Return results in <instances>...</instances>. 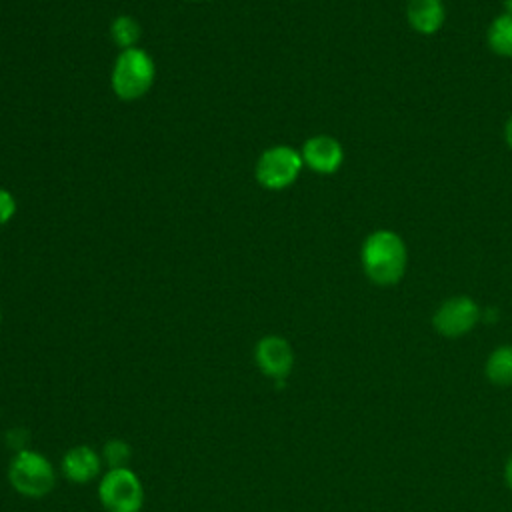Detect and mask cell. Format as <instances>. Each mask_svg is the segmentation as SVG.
<instances>
[{
    "mask_svg": "<svg viewBox=\"0 0 512 512\" xmlns=\"http://www.w3.org/2000/svg\"><path fill=\"white\" fill-rule=\"evenodd\" d=\"M488 46L496 56L512 58V14L504 12L490 22Z\"/></svg>",
    "mask_w": 512,
    "mask_h": 512,
    "instance_id": "obj_12",
    "label": "cell"
},
{
    "mask_svg": "<svg viewBox=\"0 0 512 512\" xmlns=\"http://www.w3.org/2000/svg\"><path fill=\"white\" fill-rule=\"evenodd\" d=\"M480 320H482V310L478 302L464 294L444 300L432 314V326L444 338L466 336L476 328Z\"/></svg>",
    "mask_w": 512,
    "mask_h": 512,
    "instance_id": "obj_6",
    "label": "cell"
},
{
    "mask_svg": "<svg viewBox=\"0 0 512 512\" xmlns=\"http://www.w3.org/2000/svg\"><path fill=\"white\" fill-rule=\"evenodd\" d=\"M254 360L262 374L282 384L294 368V350L286 338L268 334L256 342Z\"/></svg>",
    "mask_w": 512,
    "mask_h": 512,
    "instance_id": "obj_7",
    "label": "cell"
},
{
    "mask_svg": "<svg viewBox=\"0 0 512 512\" xmlns=\"http://www.w3.org/2000/svg\"><path fill=\"white\" fill-rule=\"evenodd\" d=\"M504 138H506V144L512 148V116L508 118V122L504 126Z\"/></svg>",
    "mask_w": 512,
    "mask_h": 512,
    "instance_id": "obj_17",
    "label": "cell"
},
{
    "mask_svg": "<svg viewBox=\"0 0 512 512\" xmlns=\"http://www.w3.org/2000/svg\"><path fill=\"white\" fill-rule=\"evenodd\" d=\"M154 78L156 64L152 56L144 48L134 46L128 50H120V54L116 56L110 74V86L120 100L132 102L142 98L152 88Z\"/></svg>",
    "mask_w": 512,
    "mask_h": 512,
    "instance_id": "obj_2",
    "label": "cell"
},
{
    "mask_svg": "<svg viewBox=\"0 0 512 512\" xmlns=\"http://www.w3.org/2000/svg\"><path fill=\"white\" fill-rule=\"evenodd\" d=\"M132 458V450L124 440H110L104 446V460L108 462L110 470L112 468H126V464Z\"/></svg>",
    "mask_w": 512,
    "mask_h": 512,
    "instance_id": "obj_14",
    "label": "cell"
},
{
    "mask_svg": "<svg viewBox=\"0 0 512 512\" xmlns=\"http://www.w3.org/2000/svg\"><path fill=\"white\" fill-rule=\"evenodd\" d=\"M98 498L108 512H140L144 488L130 468H112L98 484Z\"/></svg>",
    "mask_w": 512,
    "mask_h": 512,
    "instance_id": "obj_5",
    "label": "cell"
},
{
    "mask_svg": "<svg viewBox=\"0 0 512 512\" xmlns=\"http://www.w3.org/2000/svg\"><path fill=\"white\" fill-rule=\"evenodd\" d=\"M300 154H302L304 166H308L316 174H334L344 162L342 144L328 134L310 136L302 144Z\"/></svg>",
    "mask_w": 512,
    "mask_h": 512,
    "instance_id": "obj_8",
    "label": "cell"
},
{
    "mask_svg": "<svg viewBox=\"0 0 512 512\" xmlns=\"http://www.w3.org/2000/svg\"><path fill=\"white\" fill-rule=\"evenodd\" d=\"M16 208H18V204H16L14 194L6 188H0V226L8 224L14 218Z\"/></svg>",
    "mask_w": 512,
    "mask_h": 512,
    "instance_id": "obj_15",
    "label": "cell"
},
{
    "mask_svg": "<svg viewBox=\"0 0 512 512\" xmlns=\"http://www.w3.org/2000/svg\"><path fill=\"white\" fill-rule=\"evenodd\" d=\"M484 374L494 386H512V346L504 344L494 348L486 358Z\"/></svg>",
    "mask_w": 512,
    "mask_h": 512,
    "instance_id": "obj_11",
    "label": "cell"
},
{
    "mask_svg": "<svg viewBox=\"0 0 512 512\" xmlns=\"http://www.w3.org/2000/svg\"><path fill=\"white\" fill-rule=\"evenodd\" d=\"M100 456L90 446H74L62 458V472L76 484H86L100 474Z\"/></svg>",
    "mask_w": 512,
    "mask_h": 512,
    "instance_id": "obj_10",
    "label": "cell"
},
{
    "mask_svg": "<svg viewBox=\"0 0 512 512\" xmlns=\"http://www.w3.org/2000/svg\"><path fill=\"white\" fill-rule=\"evenodd\" d=\"M192 2H196V0H192Z\"/></svg>",
    "mask_w": 512,
    "mask_h": 512,
    "instance_id": "obj_20",
    "label": "cell"
},
{
    "mask_svg": "<svg viewBox=\"0 0 512 512\" xmlns=\"http://www.w3.org/2000/svg\"><path fill=\"white\" fill-rule=\"evenodd\" d=\"M0 320H2V312H0Z\"/></svg>",
    "mask_w": 512,
    "mask_h": 512,
    "instance_id": "obj_19",
    "label": "cell"
},
{
    "mask_svg": "<svg viewBox=\"0 0 512 512\" xmlns=\"http://www.w3.org/2000/svg\"><path fill=\"white\" fill-rule=\"evenodd\" d=\"M360 262L366 278L372 284L394 286L406 272V244L394 230H374L362 242Z\"/></svg>",
    "mask_w": 512,
    "mask_h": 512,
    "instance_id": "obj_1",
    "label": "cell"
},
{
    "mask_svg": "<svg viewBox=\"0 0 512 512\" xmlns=\"http://www.w3.org/2000/svg\"><path fill=\"white\" fill-rule=\"evenodd\" d=\"M304 168L300 150L288 144L266 148L254 166L256 182L266 190H284L292 186Z\"/></svg>",
    "mask_w": 512,
    "mask_h": 512,
    "instance_id": "obj_3",
    "label": "cell"
},
{
    "mask_svg": "<svg viewBox=\"0 0 512 512\" xmlns=\"http://www.w3.org/2000/svg\"><path fill=\"white\" fill-rule=\"evenodd\" d=\"M8 480L16 492L28 498H42L50 494L56 484V476L50 460L28 448L20 450L14 456L8 468Z\"/></svg>",
    "mask_w": 512,
    "mask_h": 512,
    "instance_id": "obj_4",
    "label": "cell"
},
{
    "mask_svg": "<svg viewBox=\"0 0 512 512\" xmlns=\"http://www.w3.org/2000/svg\"><path fill=\"white\" fill-rule=\"evenodd\" d=\"M406 18L414 32L430 36L444 26L446 8L442 0H408Z\"/></svg>",
    "mask_w": 512,
    "mask_h": 512,
    "instance_id": "obj_9",
    "label": "cell"
},
{
    "mask_svg": "<svg viewBox=\"0 0 512 512\" xmlns=\"http://www.w3.org/2000/svg\"><path fill=\"white\" fill-rule=\"evenodd\" d=\"M504 480H506V486L512 490V454L508 456L506 466H504Z\"/></svg>",
    "mask_w": 512,
    "mask_h": 512,
    "instance_id": "obj_16",
    "label": "cell"
},
{
    "mask_svg": "<svg viewBox=\"0 0 512 512\" xmlns=\"http://www.w3.org/2000/svg\"><path fill=\"white\" fill-rule=\"evenodd\" d=\"M140 36H142V30H140L138 20L128 14H120L110 22V38L120 50L138 46Z\"/></svg>",
    "mask_w": 512,
    "mask_h": 512,
    "instance_id": "obj_13",
    "label": "cell"
},
{
    "mask_svg": "<svg viewBox=\"0 0 512 512\" xmlns=\"http://www.w3.org/2000/svg\"><path fill=\"white\" fill-rule=\"evenodd\" d=\"M504 8L508 14H512V0H504Z\"/></svg>",
    "mask_w": 512,
    "mask_h": 512,
    "instance_id": "obj_18",
    "label": "cell"
}]
</instances>
